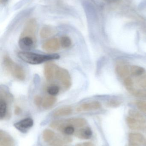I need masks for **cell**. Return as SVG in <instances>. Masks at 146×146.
<instances>
[{"label": "cell", "instance_id": "cell-1", "mask_svg": "<svg viewBox=\"0 0 146 146\" xmlns=\"http://www.w3.org/2000/svg\"><path fill=\"white\" fill-rule=\"evenodd\" d=\"M18 56L23 61L31 65H38L49 61L58 60L60 57L57 54H41L27 51L18 52Z\"/></svg>", "mask_w": 146, "mask_h": 146}, {"label": "cell", "instance_id": "cell-2", "mask_svg": "<svg viewBox=\"0 0 146 146\" xmlns=\"http://www.w3.org/2000/svg\"><path fill=\"white\" fill-rule=\"evenodd\" d=\"M3 62L4 69L10 75L19 80L25 79L26 74L23 68L15 62L9 56H4Z\"/></svg>", "mask_w": 146, "mask_h": 146}, {"label": "cell", "instance_id": "cell-3", "mask_svg": "<svg viewBox=\"0 0 146 146\" xmlns=\"http://www.w3.org/2000/svg\"><path fill=\"white\" fill-rule=\"evenodd\" d=\"M129 114L126 121L129 128L135 130H142L145 129L146 120L142 114L133 110H129Z\"/></svg>", "mask_w": 146, "mask_h": 146}, {"label": "cell", "instance_id": "cell-4", "mask_svg": "<svg viewBox=\"0 0 146 146\" xmlns=\"http://www.w3.org/2000/svg\"><path fill=\"white\" fill-rule=\"evenodd\" d=\"M55 78L58 80L64 89L68 90L72 86V79L67 69L57 66L55 73Z\"/></svg>", "mask_w": 146, "mask_h": 146}, {"label": "cell", "instance_id": "cell-5", "mask_svg": "<svg viewBox=\"0 0 146 146\" xmlns=\"http://www.w3.org/2000/svg\"><path fill=\"white\" fill-rule=\"evenodd\" d=\"M37 28V23L36 20L34 19H30L25 24L20 37H30L37 40L36 36Z\"/></svg>", "mask_w": 146, "mask_h": 146}, {"label": "cell", "instance_id": "cell-6", "mask_svg": "<svg viewBox=\"0 0 146 146\" xmlns=\"http://www.w3.org/2000/svg\"><path fill=\"white\" fill-rule=\"evenodd\" d=\"M145 136L138 133H132L129 135L128 146H143L146 145Z\"/></svg>", "mask_w": 146, "mask_h": 146}, {"label": "cell", "instance_id": "cell-7", "mask_svg": "<svg viewBox=\"0 0 146 146\" xmlns=\"http://www.w3.org/2000/svg\"><path fill=\"white\" fill-rule=\"evenodd\" d=\"M33 125V121L31 118H26L15 123L14 124L15 127L20 132L26 133Z\"/></svg>", "mask_w": 146, "mask_h": 146}, {"label": "cell", "instance_id": "cell-8", "mask_svg": "<svg viewBox=\"0 0 146 146\" xmlns=\"http://www.w3.org/2000/svg\"><path fill=\"white\" fill-rule=\"evenodd\" d=\"M36 42L37 40L30 37H20L19 41V45L21 49L30 50L35 47Z\"/></svg>", "mask_w": 146, "mask_h": 146}, {"label": "cell", "instance_id": "cell-9", "mask_svg": "<svg viewBox=\"0 0 146 146\" xmlns=\"http://www.w3.org/2000/svg\"><path fill=\"white\" fill-rule=\"evenodd\" d=\"M101 104L99 101H92L81 104L76 108L78 112L90 111L100 109Z\"/></svg>", "mask_w": 146, "mask_h": 146}, {"label": "cell", "instance_id": "cell-10", "mask_svg": "<svg viewBox=\"0 0 146 146\" xmlns=\"http://www.w3.org/2000/svg\"><path fill=\"white\" fill-rule=\"evenodd\" d=\"M61 46L60 39L51 38L46 41L43 44L42 48L47 52H55L59 49Z\"/></svg>", "mask_w": 146, "mask_h": 146}, {"label": "cell", "instance_id": "cell-11", "mask_svg": "<svg viewBox=\"0 0 146 146\" xmlns=\"http://www.w3.org/2000/svg\"><path fill=\"white\" fill-rule=\"evenodd\" d=\"M64 127L66 126H73L74 127H82L86 124L85 119L82 118H72L62 120Z\"/></svg>", "mask_w": 146, "mask_h": 146}, {"label": "cell", "instance_id": "cell-12", "mask_svg": "<svg viewBox=\"0 0 146 146\" xmlns=\"http://www.w3.org/2000/svg\"><path fill=\"white\" fill-rule=\"evenodd\" d=\"M57 66L52 62L46 63L44 68V74L46 80H51L55 78V73Z\"/></svg>", "mask_w": 146, "mask_h": 146}, {"label": "cell", "instance_id": "cell-13", "mask_svg": "<svg viewBox=\"0 0 146 146\" xmlns=\"http://www.w3.org/2000/svg\"><path fill=\"white\" fill-rule=\"evenodd\" d=\"M13 139L5 131H0V146H14Z\"/></svg>", "mask_w": 146, "mask_h": 146}, {"label": "cell", "instance_id": "cell-14", "mask_svg": "<svg viewBox=\"0 0 146 146\" xmlns=\"http://www.w3.org/2000/svg\"><path fill=\"white\" fill-rule=\"evenodd\" d=\"M75 135L81 139H89L92 136V131L89 127H85L75 132Z\"/></svg>", "mask_w": 146, "mask_h": 146}, {"label": "cell", "instance_id": "cell-15", "mask_svg": "<svg viewBox=\"0 0 146 146\" xmlns=\"http://www.w3.org/2000/svg\"><path fill=\"white\" fill-rule=\"evenodd\" d=\"M71 141L72 139L67 136L55 135L54 139L49 142V145L51 146H63L65 143Z\"/></svg>", "mask_w": 146, "mask_h": 146}, {"label": "cell", "instance_id": "cell-16", "mask_svg": "<svg viewBox=\"0 0 146 146\" xmlns=\"http://www.w3.org/2000/svg\"><path fill=\"white\" fill-rule=\"evenodd\" d=\"M12 100L0 96V119H3L6 117L7 111V103Z\"/></svg>", "mask_w": 146, "mask_h": 146}, {"label": "cell", "instance_id": "cell-17", "mask_svg": "<svg viewBox=\"0 0 146 146\" xmlns=\"http://www.w3.org/2000/svg\"><path fill=\"white\" fill-rule=\"evenodd\" d=\"M73 110L70 106H64L57 109L54 111L53 116L55 117H62L71 115Z\"/></svg>", "mask_w": 146, "mask_h": 146}, {"label": "cell", "instance_id": "cell-18", "mask_svg": "<svg viewBox=\"0 0 146 146\" xmlns=\"http://www.w3.org/2000/svg\"><path fill=\"white\" fill-rule=\"evenodd\" d=\"M117 74L121 78H126L130 74V68L126 65H120L116 68Z\"/></svg>", "mask_w": 146, "mask_h": 146}, {"label": "cell", "instance_id": "cell-19", "mask_svg": "<svg viewBox=\"0 0 146 146\" xmlns=\"http://www.w3.org/2000/svg\"><path fill=\"white\" fill-rule=\"evenodd\" d=\"M55 33V30L49 26H46L42 27L39 33L40 37L43 38H48Z\"/></svg>", "mask_w": 146, "mask_h": 146}, {"label": "cell", "instance_id": "cell-20", "mask_svg": "<svg viewBox=\"0 0 146 146\" xmlns=\"http://www.w3.org/2000/svg\"><path fill=\"white\" fill-rule=\"evenodd\" d=\"M56 101V98L54 96H47L43 99L42 106L44 109H49L55 105Z\"/></svg>", "mask_w": 146, "mask_h": 146}, {"label": "cell", "instance_id": "cell-21", "mask_svg": "<svg viewBox=\"0 0 146 146\" xmlns=\"http://www.w3.org/2000/svg\"><path fill=\"white\" fill-rule=\"evenodd\" d=\"M145 72V68L139 66H133L130 68V73L134 76H141Z\"/></svg>", "mask_w": 146, "mask_h": 146}, {"label": "cell", "instance_id": "cell-22", "mask_svg": "<svg viewBox=\"0 0 146 146\" xmlns=\"http://www.w3.org/2000/svg\"><path fill=\"white\" fill-rule=\"evenodd\" d=\"M55 136V133L50 129H45L43 132V138L45 142H50Z\"/></svg>", "mask_w": 146, "mask_h": 146}, {"label": "cell", "instance_id": "cell-23", "mask_svg": "<svg viewBox=\"0 0 146 146\" xmlns=\"http://www.w3.org/2000/svg\"><path fill=\"white\" fill-rule=\"evenodd\" d=\"M61 45L63 48H68L72 45L71 38L67 36H63L60 39Z\"/></svg>", "mask_w": 146, "mask_h": 146}, {"label": "cell", "instance_id": "cell-24", "mask_svg": "<svg viewBox=\"0 0 146 146\" xmlns=\"http://www.w3.org/2000/svg\"><path fill=\"white\" fill-rule=\"evenodd\" d=\"M47 93L51 96H55L58 94L60 92V88L58 86L55 85L49 86L47 88Z\"/></svg>", "mask_w": 146, "mask_h": 146}, {"label": "cell", "instance_id": "cell-25", "mask_svg": "<svg viewBox=\"0 0 146 146\" xmlns=\"http://www.w3.org/2000/svg\"><path fill=\"white\" fill-rule=\"evenodd\" d=\"M130 93L132 94L133 95L137 97V98L146 99V89L136 90L134 88Z\"/></svg>", "mask_w": 146, "mask_h": 146}, {"label": "cell", "instance_id": "cell-26", "mask_svg": "<svg viewBox=\"0 0 146 146\" xmlns=\"http://www.w3.org/2000/svg\"><path fill=\"white\" fill-rule=\"evenodd\" d=\"M124 85L128 91L130 92L132 90L134 89V83L133 80L130 77H127L125 78L124 81Z\"/></svg>", "mask_w": 146, "mask_h": 146}, {"label": "cell", "instance_id": "cell-27", "mask_svg": "<svg viewBox=\"0 0 146 146\" xmlns=\"http://www.w3.org/2000/svg\"><path fill=\"white\" fill-rule=\"evenodd\" d=\"M136 83L141 87L146 88V74L141 76L136 80Z\"/></svg>", "mask_w": 146, "mask_h": 146}, {"label": "cell", "instance_id": "cell-28", "mask_svg": "<svg viewBox=\"0 0 146 146\" xmlns=\"http://www.w3.org/2000/svg\"><path fill=\"white\" fill-rule=\"evenodd\" d=\"M75 132L74 127L73 126H67L64 128L61 133L66 135H71Z\"/></svg>", "mask_w": 146, "mask_h": 146}, {"label": "cell", "instance_id": "cell-29", "mask_svg": "<svg viewBox=\"0 0 146 146\" xmlns=\"http://www.w3.org/2000/svg\"><path fill=\"white\" fill-rule=\"evenodd\" d=\"M136 104L139 110L146 114V101H138L136 102Z\"/></svg>", "mask_w": 146, "mask_h": 146}, {"label": "cell", "instance_id": "cell-30", "mask_svg": "<svg viewBox=\"0 0 146 146\" xmlns=\"http://www.w3.org/2000/svg\"><path fill=\"white\" fill-rule=\"evenodd\" d=\"M121 104V102L118 100H110L107 103L108 106H110V107H117Z\"/></svg>", "mask_w": 146, "mask_h": 146}, {"label": "cell", "instance_id": "cell-31", "mask_svg": "<svg viewBox=\"0 0 146 146\" xmlns=\"http://www.w3.org/2000/svg\"><path fill=\"white\" fill-rule=\"evenodd\" d=\"M43 98L41 96L37 95L34 97V102L35 105L38 107L42 106V103H43Z\"/></svg>", "mask_w": 146, "mask_h": 146}, {"label": "cell", "instance_id": "cell-32", "mask_svg": "<svg viewBox=\"0 0 146 146\" xmlns=\"http://www.w3.org/2000/svg\"><path fill=\"white\" fill-rule=\"evenodd\" d=\"M75 146H95L94 144H93L91 142H84L82 144H78Z\"/></svg>", "mask_w": 146, "mask_h": 146}, {"label": "cell", "instance_id": "cell-33", "mask_svg": "<svg viewBox=\"0 0 146 146\" xmlns=\"http://www.w3.org/2000/svg\"><path fill=\"white\" fill-rule=\"evenodd\" d=\"M21 112V109L19 106H17L15 109L14 113L16 115H19Z\"/></svg>", "mask_w": 146, "mask_h": 146}, {"label": "cell", "instance_id": "cell-34", "mask_svg": "<svg viewBox=\"0 0 146 146\" xmlns=\"http://www.w3.org/2000/svg\"><path fill=\"white\" fill-rule=\"evenodd\" d=\"M9 0H0V3L3 5H5L7 3Z\"/></svg>", "mask_w": 146, "mask_h": 146}]
</instances>
